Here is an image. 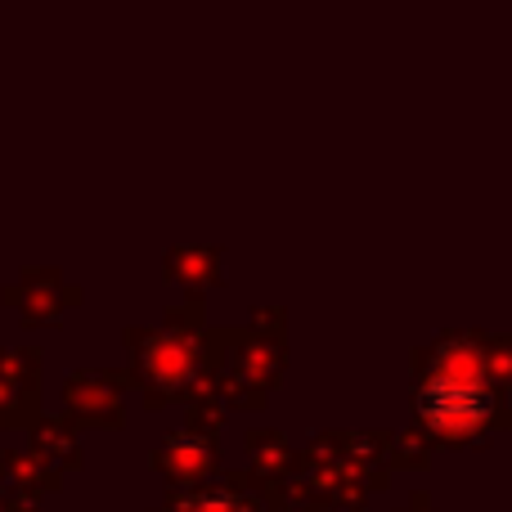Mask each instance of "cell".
<instances>
[{
	"mask_svg": "<svg viewBox=\"0 0 512 512\" xmlns=\"http://www.w3.org/2000/svg\"><path fill=\"white\" fill-rule=\"evenodd\" d=\"M418 409H423L427 427L450 441H463V436L481 432L495 409V396H490L486 378L472 360L463 364H441V369L427 378L423 396H418Z\"/></svg>",
	"mask_w": 512,
	"mask_h": 512,
	"instance_id": "1",
	"label": "cell"
}]
</instances>
